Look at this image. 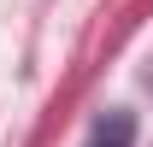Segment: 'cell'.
I'll list each match as a JSON object with an SVG mask.
<instances>
[{
	"instance_id": "cell-1",
	"label": "cell",
	"mask_w": 153,
	"mask_h": 147,
	"mask_svg": "<svg viewBox=\"0 0 153 147\" xmlns=\"http://www.w3.org/2000/svg\"><path fill=\"white\" fill-rule=\"evenodd\" d=\"M94 147H130V118H112V124L94 129Z\"/></svg>"
}]
</instances>
